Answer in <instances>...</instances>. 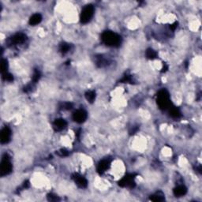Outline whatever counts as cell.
<instances>
[{
    "instance_id": "ba28073f",
    "label": "cell",
    "mask_w": 202,
    "mask_h": 202,
    "mask_svg": "<svg viewBox=\"0 0 202 202\" xmlns=\"http://www.w3.org/2000/svg\"><path fill=\"white\" fill-rule=\"evenodd\" d=\"M1 143L2 144H6L10 141L11 137V130L8 126H5L2 130H1Z\"/></svg>"
},
{
    "instance_id": "6da1fadb",
    "label": "cell",
    "mask_w": 202,
    "mask_h": 202,
    "mask_svg": "<svg viewBox=\"0 0 202 202\" xmlns=\"http://www.w3.org/2000/svg\"><path fill=\"white\" fill-rule=\"evenodd\" d=\"M101 40L109 47H119L122 43V37L111 31H105L101 35Z\"/></svg>"
},
{
    "instance_id": "52a82bcc",
    "label": "cell",
    "mask_w": 202,
    "mask_h": 202,
    "mask_svg": "<svg viewBox=\"0 0 202 202\" xmlns=\"http://www.w3.org/2000/svg\"><path fill=\"white\" fill-rule=\"evenodd\" d=\"M87 119V113L83 109H79L75 110L73 114V119L77 123H82Z\"/></svg>"
},
{
    "instance_id": "9a60e30c",
    "label": "cell",
    "mask_w": 202,
    "mask_h": 202,
    "mask_svg": "<svg viewBox=\"0 0 202 202\" xmlns=\"http://www.w3.org/2000/svg\"><path fill=\"white\" fill-rule=\"evenodd\" d=\"M146 56H147V58L149 59H155L157 58V53H156V51L153 50V49L148 48V49H147V50H146Z\"/></svg>"
},
{
    "instance_id": "277c9868",
    "label": "cell",
    "mask_w": 202,
    "mask_h": 202,
    "mask_svg": "<svg viewBox=\"0 0 202 202\" xmlns=\"http://www.w3.org/2000/svg\"><path fill=\"white\" fill-rule=\"evenodd\" d=\"M94 13V7L92 5H87L82 9L81 13V22L83 24H86L91 21L92 18Z\"/></svg>"
},
{
    "instance_id": "ac0fdd59",
    "label": "cell",
    "mask_w": 202,
    "mask_h": 202,
    "mask_svg": "<svg viewBox=\"0 0 202 202\" xmlns=\"http://www.w3.org/2000/svg\"><path fill=\"white\" fill-rule=\"evenodd\" d=\"M70 49V45L69 44H66V43H63V44H60L59 50L63 54L67 53Z\"/></svg>"
},
{
    "instance_id": "e0dca14e",
    "label": "cell",
    "mask_w": 202,
    "mask_h": 202,
    "mask_svg": "<svg viewBox=\"0 0 202 202\" xmlns=\"http://www.w3.org/2000/svg\"><path fill=\"white\" fill-rule=\"evenodd\" d=\"M170 116L173 117V118H179L181 116V112H180L178 108L173 107L170 109Z\"/></svg>"
},
{
    "instance_id": "d4e9b609",
    "label": "cell",
    "mask_w": 202,
    "mask_h": 202,
    "mask_svg": "<svg viewBox=\"0 0 202 202\" xmlns=\"http://www.w3.org/2000/svg\"><path fill=\"white\" fill-rule=\"evenodd\" d=\"M72 107H73V104H71V103H69V102H67V103H64V104H62V106H61V108L63 109V110H70Z\"/></svg>"
},
{
    "instance_id": "2e32d148",
    "label": "cell",
    "mask_w": 202,
    "mask_h": 202,
    "mask_svg": "<svg viewBox=\"0 0 202 202\" xmlns=\"http://www.w3.org/2000/svg\"><path fill=\"white\" fill-rule=\"evenodd\" d=\"M85 98L89 103H93L96 99V92L94 91H88L85 93Z\"/></svg>"
},
{
    "instance_id": "5b68a950",
    "label": "cell",
    "mask_w": 202,
    "mask_h": 202,
    "mask_svg": "<svg viewBox=\"0 0 202 202\" xmlns=\"http://www.w3.org/2000/svg\"><path fill=\"white\" fill-rule=\"evenodd\" d=\"M135 175L133 174H126L123 177L122 179L119 182V185L122 187H129L133 188L135 186V182H134Z\"/></svg>"
},
{
    "instance_id": "4fadbf2b",
    "label": "cell",
    "mask_w": 202,
    "mask_h": 202,
    "mask_svg": "<svg viewBox=\"0 0 202 202\" xmlns=\"http://www.w3.org/2000/svg\"><path fill=\"white\" fill-rule=\"evenodd\" d=\"M42 21V16L40 13H35L29 19V24L31 25H38Z\"/></svg>"
},
{
    "instance_id": "d6986e66",
    "label": "cell",
    "mask_w": 202,
    "mask_h": 202,
    "mask_svg": "<svg viewBox=\"0 0 202 202\" xmlns=\"http://www.w3.org/2000/svg\"><path fill=\"white\" fill-rule=\"evenodd\" d=\"M7 69H8V62L7 60L3 59H2V63H1V72L2 73H5L7 72Z\"/></svg>"
},
{
    "instance_id": "8992f818",
    "label": "cell",
    "mask_w": 202,
    "mask_h": 202,
    "mask_svg": "<svg viewBox=\"0 0 202 202\" xmlns=\"http://www.w3.org/2000/svg\"><path fill=\"white\" fill-rule=\"evenodd\" d=\"M26 40V36L22 33H18V34L13 35V36L9 38V40H7L8 45H16V44H22L24 43Z\"/></svg>"
},
{
    "instance_id": "3957f363",
    "label": "cell",
    "mask_w": 202,
    "mask_h": 202,
    "mask_svg": "<svg viewBox=\"0 0 202 202\" xmlns=\"http://www.w3.org/2000/svg\"><path fill=\"white\" fill-rule=\"evenodd\" d=\"M12 171V164L9 160V158L7 154H4L1 161L0 167V175L2 177L9 174Z\"/></svg>"
},
{
    "instance_id": "484cf974",
    "label": "cell",
    "mask_w": 202,
    "mask_h": 202,
    "mask_svg": "<svg viewBox=\"0 0 202 202\" xmlns=\"http://www.w3.org/2000/svg\"><path fill=\"white\" fill-rule=\"evenodd\" d=\"M167 69H168V66H167V64L164 63V66H163V69H162V72H166L167 70Z\"/></svg>"
},
{
    "instance_id": "7402d4cb",
    "label": "cell",
    "mask_w": 202,
    "mask_h": 202,
    "mask_svg": "<svg viewBox=\"0 0 202 202\" xmlns=\"http://www.w3.org/2000/svg\"><path fill=\"white\" fill-rule=\"evenodd\" d=\"M47 200L50 201H59V198L58 196L54 195L52 193H49L47 195Z\"/></svg>"
},
{
    "instance_id": "603a6c76",
    "label": "cell",
    "mask_w": 202,
    "mask_h": 202,
    "mask_svg": "<svg viewBox=\"0 0 202 202\" xmlns=\"http://www.w3.org/2000/svg\"><path fill=\"white\" fill-rule=\"evenodd\" d=\"M121 81L123 82V83H133L132 76H130V75L124 76V77L121 80Z\"/></svg>"
},
{
    "instance_id": "7a4b0ae2",
    "label": "cell",
    "mask_w": 202,
    "mask_h": 202,
    "mask_svg": "<svg viewBox=\"0 0 202 202\" xmlns=\"http://www.w3.org/2000/svg\"><path fill=\"white\" fill-rule=\"evenodd\" d=\"M157 104L160 109L165 110L170 107V101L169 93L166 90H160L157 94Z\"/></svg>"
},
{
    "instance_id": "ffe728a7",
    "label": "cell",
    "mask_w": 202,
    "mask_h": 202,
    "mask_svg": "<svg viewBox=\"0 0 202 202\" xmlns=\"http://www.w3.org/2000/svg\"><path fill=\"white\" fill-rule=\"evenodd\" d=\"M3 80L7 81H12L13 80V77L12 74H10L9 73L6 72L3 74Z\"/></svg>"
},
{
    "instance_id": "7c38bea8",
    "label": "cell",
    "mask_w": 202,
    "mask_h": 202,
    "mask_svg": "<svg viewBox=\"0 0 202 202\" xmlns=\"http://www.w3.org/2000/svg\"><path fill=\"white\" fill-rule=\"evenodd\" d=\"M173 193L175 197H182L187 193V189H186V186L181 185V186H178L177 187H175L174 189Z\"/></svg>"
},
{
    "instance_id": "8fae6325",
    "label": "cell",
    "mask_w": 202,
    "mask_h": 202,
    "mask_svg": "<svg viewBox=\"0 0 202 202\" xmlns=\"http://www.w3.org/2000/svg\"><path fill=\"white\" fill-rule=\"evenodd\" d=\"M110 167V161L108 160H101L97 166V172L100 174H104Z\"/></svg>"
},
{
    "instance_id": "44dd1931",
    "label": "cell",
    "mask_w": 202,
    "mask_h": 202,
    "mask_svg": "<svg viewBox=\"0 0 202 202\" xmlns=\"http://www.w3.org/2000/svg\"><path fill=\"white\" fill-rule=\"evenodd\" d=\"M40 73L39 70H35L34 73H33V75H32V81L36 83V81H38V80L40 79Z\"/></svg>"
},
{
    "instance_id": "83f0119b",
    "label": "cell",
    "mask_w": 202,
    "mask_h": 202,
    "mask_svg": "<svg viewBox=\"0 0 202 202\" xmlns=\"http://www.w3.org/2000/svg\"><path fill=\"white\" fill-rule=\"evenodd\" d=\"M28 186H29V182H28V181H26V182H24L23 187H24V188H28Z\"/></svg>"
},
{
    "instance_id": "9c48e42d",
    "label": "cell",
    "mask_w": 202,
    "mask_h": 202,
    "mask_svg": "<svg viewBox=\"0 0 202 202\" xmlns=\"http://www.w3.org/2000/svg\"><path fill=\"white\" fill-rule=\"evenodd\" d=\"M72 178L79 187H81V188H85V187H87V185H88L87 180H86L85 178H84V177L81 176V175H80L79 174H73L72 175Z\"/></svg>"
},
{
    "instance_id": "cb8c5ba5",
    "label": "cell",
    "mask_w": 202,
    "mask_h": 202,
    "mask_svg": "<svg viewBox=\"0 0 202 202\" xmlns=\"http://www.w3.org/2000/svg\"><path fill=\"white\" fill-rule=\"evenodd\" d=\"M57 153L60 156H67L69 155V152L67 151L66 149H65V148H61V149H59V151L57 152Z\"/></svg>"
},
{
    "instance_id": "30bf717a",
    "label": "cell",
    "mask_w": 202,
    "mask_h": 202,
    "mask_svg": "<svg viewBox=\"0 0 202 202\" xmlns=\"http://www.w3.org/2000/svg\"><path fill=\"white\" fill-rule=\"evenodd\" d=\"M67 123L65 119H58L54 121L53 128L56 131H61L66 127Z\"/></svg>"
},
{
    "instance_id": "4316f807",
    "label": "cell",
    "mask_w": 202,
    "mask_h": 202,
    "mask_svg": "<svg viewBox=\"0 0 202 202\" xmlns=\"http://www.w3.org/2000/svg\"><path fill=\"white\" fill-rule=\"evenodd\" d=\"M178 26V23H174V25H171L170 26V29H172V30H174L175 28H176V27Z\"/></svg>"
},
{
    "instance_id": "5bb4252c",
    "label": "cell",
    "mask_w": 202,
    "mask_h": 202,
    "mask_svg": "<svg viewBox=\"0 0 202 202\" xmlns=\"http://www.w3.org/2000/svg\"><path fill=\"white\" fill-rule=\"evenodd\" d=\"M150 200L152 201H163L165 200L164 195L161 192H157L154 195H152L150 197Z\"/></svg>"
}]
</instances>
